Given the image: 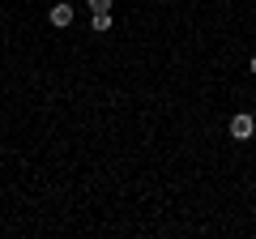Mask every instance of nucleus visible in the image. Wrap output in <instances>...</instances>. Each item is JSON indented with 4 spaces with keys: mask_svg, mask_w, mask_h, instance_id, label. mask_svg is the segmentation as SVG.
<instances>
[{
    "mask_svg": "<svg viewBox=\"0 0 256 239\" xmlns=\"http://www.w3.org/2000/svg\"><path fill=\"white\" fill-rule=\"evenodd\" d=\"M47 18H52V26H56V30L73 26V4H52V13H47Z\"/></svg>",
    "mask_w": 256,
    "mask_h": 239,
    "instance_id": "nucleus-2",
    "label": "nucleus"
},
{
    "mask_svg": "<svg viewBox=\"0 0 256 239\" xmlns=\"http://www.w3.org/2000/svg\"><path fill=\"white\" fill-rule=\"evenodd\" d=\"M90 4V13H111V0H86Z\"/></svg>",
    "mask_w": 256,
    "mask_h": 239,
    "instance_id": "nucleus-4",
    "label": "nucleus"
},
{
    "mask_svg": "<svg viewBox=\"0 0 256 239\" xmlns=\"http://www.w3.org/2000/svg\"><path fill=\"white\" fill-rule=\"evenodd\" d=\"M248 68H252V77H256V56H252V64H248Z\"/></svg>",
    "mask_w": 256,
    "mask_h": 239,
    "instance_id": "nucleus-5",
    "label": "nucleus"
},
{
    "mask_svg": "<svg viewBox=\"0 0 256 239\" xmlns=\"http://www.w3.org/2000/svg\"><path fill=\"white\" fill-rule=\"evenodd\" d=\"M111 30V13H94V34H107Z\"/></svg>",
    "mask_w": 256,
    "mask_h": 239,
    "instance_id": "nucleus-3",
    "label": "nucleus"
},
{
    "mask_svg": "<svg viewBox=\"0 0 256 239\" xmlns=\"http://www.w3.org/2000/svg\"><path fill=\"white\" fill-rule=\"evenodd\" d=\"M252 132H256V120L248 116V111L230 116V137H235V141H252Z\"/></svg>",
    "mask_w": 256,
    "mask_h": 239,
    "instance_id": "nucleus-1",
    "label": "nucleus"
}]
</instances>
